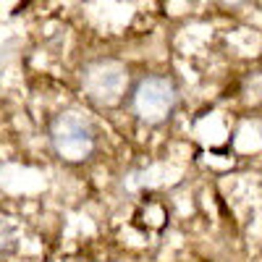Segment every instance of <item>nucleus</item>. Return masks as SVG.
<instances>
[{
    "mask_svg": "<svg viewBox=\"0 0 262 262\" xmlns=\"http://www.w3.org/2000/svg\"><path fill=\"white\" fill-rule=\"evenodd\" d=\"M50 144L63 160L81 163L95 152V128L81 113H60L50 121Z\"/></svg>",
    "mask_w": 262,
    "mask_h": 262,
    "instance_id": "f257e3e1",
    "label": "nucleus"
},
{
    "mask_svg": "<svg viewBox=\"0 0 262 262\" xmlns=\"http://www.w3.org/2000/svg\"><path fill=\"white\" fill-rule=\"evenodd\" d=\"M179 102V90L168 76H144L131 90V111L144 123H163Z\"/></svg>",
    "mask_w": 262,
    "mask_h": 262,
    "instance_id": "f03ea898",
    "label": "nucleus"
},
{
    "mask_svg": "<svg viewBox=\"0 0 262 262\" xmlns=\"http://www.w3.org/2000/svg\"><path fill=\"white\" fill-rule=\"evenodd\" d=\"M84 90L97 102H116L126 86V69L116 60H97L84 69Z\"/></svg>",
    "mask_w": 262,
    "mask_h": 262,
    "instance_id": "7ed1b4c3",
    "label": "nucleus"
},
{
    "mask_svg": "<svg viewBox=\"0 0 262 262\" xmlns=\"http://www.w3.org/2000/svg\"><path fill=\"white\" fill-rule=\"evenodd\" d=\"M16 244H18V238H16L13 226L6 223V221H0V259L8 257V254L16 249Z\"/></svg>",
    "mask_w": 262,
    "mask_h": 262,
    "instance_id": "20e7f679",
    "label": "nucleus"
}]
</instances>
